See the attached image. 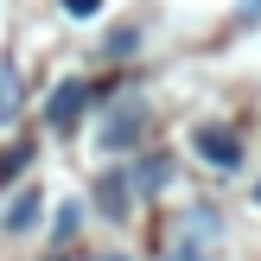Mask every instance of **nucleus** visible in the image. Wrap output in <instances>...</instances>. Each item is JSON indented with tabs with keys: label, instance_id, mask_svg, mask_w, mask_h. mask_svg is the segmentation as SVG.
<instances>
[{
	"label": "nucleus",
	"instance_id": "f257e3e1",
	"mask_svg": "<svg viewBox=\"0 0 261 261\" xmlns=\"http://www.w3.org/2000/svg\"><path fill=\"white\" fill-rule=\"evenodd\" d=\"M211 236H217V217L211 211H191L185 217V236L166 249V261H204V255H211Z\"/></svg>",
	"mask_w": 261,
	"mask_h": 261
},
{
	"label": "nucleus",
	"instance_id": "f03ea898",
	"mask_svg": "<svg viewBox=\"0 0 261 261\" xmlns=\"http://www.w3.org/2000/svg\"><path fill=\"white\" fill-rule=\"evenodd\" d=\"M191 147H198L211 166H223V172H236V166H242V134H229V127H198Z\"/></svg>",
	"mask_w": 261,
	"mask_h": 261
},
{
	"label": "nucleus",
	"instance_id": "7ed1b4c3",
	"mask_svg": "<svg viewBox=\"0 0 261 261\" xmlns=\"http://www.w3.org/2000/svg\"><path fill=\"white\" fill-rule=\"evenodd\" d=\"M96 204L121 223V217L134 211V185H127V172H109V178H102V185H96Z\"/></svg>",
	"mask_w": 261,
	"mask_h": 261
},
{
	"label": "nucleus",
	"instance_id": "20e7f679",
	"mask_svg": "<svg viewBox=\"0 0 261 261\" xmlns=\"http://www.w3.org/2000/svg\"><path fill=\"white\" fill-rule=\"evenodd\" d=\"M83 102H89V83H64V89H51V127H70L76 115H83Z\"/></svg>",
	"mask_w": 261,
	"mask_h": 261
},
{
	"label": "nucleus",
	"instance_id": "39448f33",
	"mask_svg": "<svg viewBox=\"0 0 261 261\" xmlns=\"http://www.w3.org/2000/svg\"><path fill=\"white\" fill-rule=\"evenodd\" d=\"M166 178H172V160H166V153H147V160H140V172L127 178V185H134V198H153Z\"/></svg>",
	"mask_w": 261,
	"mask_h": 261
},
{
	"label": "nucleus",
	"instance_id": "423d86ee",
	"mask_svg": "<svg viewBox=\"0 0 261 261\" xmlns=\"http://www.w3.org/2000/svg\"><path fill=\"white\" fill-rule=\"evenodd\" d=\"M134 140H140V109H121V115H115L109 127H102V147H109V153L134 147Z\"/></svg>",
	"mask_w": 261,
	"mask_h": 261
},
{
	"label": "nucleus",
	"instance_id": "0eeeda50",
	"mask_svg": "<svg viewBox=\"0 0 261 261\" xmlns=\"http://www.w3.org/2000/svg\"><path fill=\"white\" fill-rule=\"evenodd\" d=\"M32 223H38V191H19V198L7 204V229L19 236V229H32Z\"/></svg>",
	"mask_w": 261,
	"mask_h": 261
},
{
	"label": "nucleus",
	"instance_id": "6e6552de",
	"mask_svg": "<svg viewBox=\"0 0 261 261\" xmlns=\"http://www.w3.org/2000/svg\"><path fill=\"white\" fill-rule=\"evenodd\" d=\"M76 229H83V204H64V211L51 217V242L64 249V242H76Z\"/></svg>",
	"mask_w": 261,
	"mask_h": 261
},
{
	"label": "nucleus",
	"instance_id": "1a4fd4ad",
	"mask_svg": "<svg viewBox=\"0 0 261 261\" xmlns=\"http://www.w3.org/2000/svg\"><path fill=\"white\" fill-rule=\"evenodd\" d=\"M25 160H32V147H25V140H13V147H0V178L13 185V178L25 172Z\"/></svg>",
	"mask_w": 261,
	"mask_h": 261
},
{
	"label": "nucleus",
	"instance_id": "9d476101",
	"mask_svg": "<svg viewBox=\"0 0 261 261\" xmlns=\"http://www.w3.org/2000/svg\"><path fill=\"white\" fill-rule=\"evenodd\" d=\"M64 7H70V13H96L102 0H64Z\"/></svg>",
	"mask_w": 261,
	"mask_h": 261
},
{
	"label": "nucleus",
	"instance_id": "9b49d317",
	"mask_svg": "<svg viewBox=\"0 0 261 261\" xmlns=\"http://www.w3.org/2000/svg\"><path fill=\"white\" fill-rule=\"evenodd\" d=\"M115 261H121V255H115Z\"/></svg>",
	"mask_w": 261,
	"mask_h": 261
}]
</instances>
